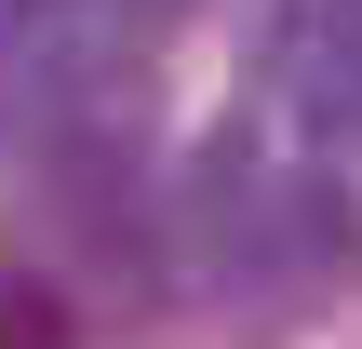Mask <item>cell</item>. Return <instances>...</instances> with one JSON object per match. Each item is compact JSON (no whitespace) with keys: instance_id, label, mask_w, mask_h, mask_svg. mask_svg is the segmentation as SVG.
Masks as SVG:
<instances>
[{"instance_id":"6da1fadb","label":"cell","mask_w":362,"mask_h":349,"mask_svg":"<svg viewBox=\"0 0 362 349\" xmlns=\"http://www.w3.org/2000/svg\"><path fill=\"white\" fill-rule=\"evenodd\" d=\"M0 349H81L67 296H54V282H0Z\"/></svg>"}]
</instances>
